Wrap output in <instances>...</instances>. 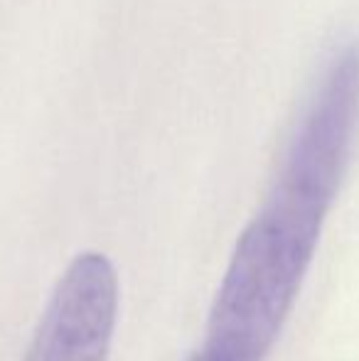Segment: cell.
Returning <instances> with one entry per match:
<instances>
[{
	"mask_svg": "<svg viewBox=\"0 0 359 361\" xmlns=\"http://www.w3.org/2000/svg\"><path fill=\"white\" fill-rule=\"evenodd\" d=\"M359 116V47L327 62L264 204L241 231L212 302L200 354L266 361L291 314L340 190Z\"/></svg>",
	"mask_w": 359,
	"mask_h": 361,
	"instance_id": "1",
	"label": "cell"
},
{
	"mask_svg": "<svg viewBox=\"0 0 359 361\" xmlns=\"http://www.w3.org/2000/svg\"><path fill=\"white\" fill-rule=\"evenodd\" d=\"M118 276L101 253H79L57 281L23 361H109Z\"/></svg>",
	"mask_w": 359,
	"mask_h": 361,
	"instance_id": "2",
	"label": "cell"
},
{
	"mask_svg": "<svg viewBox=\"0 0 359 361\" xmlns=\"http://www.w3.org/2000/svg\"><path fill=\"white\" fill-rule=\"evenodd\" d=\"M190 361H207V359H205V357H202V354H200V352H197V354H195V357H190Z\"/></svg>",
	"mask_w": 359,
	"mask_h": 361,
	"instance_id": "3",
	"label": "cell"
}]
</instances>
